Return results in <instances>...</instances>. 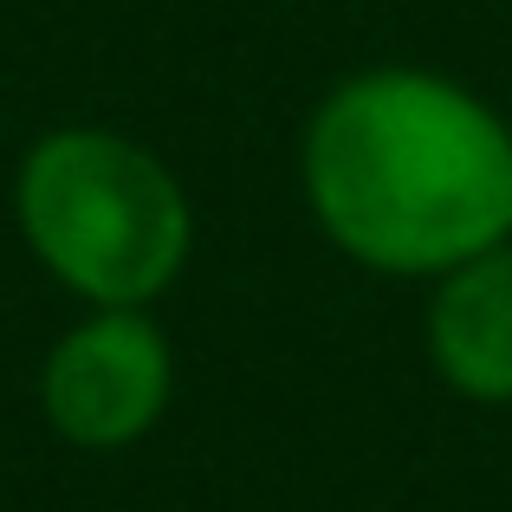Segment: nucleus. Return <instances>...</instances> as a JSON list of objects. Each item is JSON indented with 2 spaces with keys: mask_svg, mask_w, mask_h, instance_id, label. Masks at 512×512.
<instances>
[{
  "mask_svg": "<svg viewBox=\"0 0 512 512\" xmlns=\"http://www.w3.org/2000/svg\"><path fill=\"white\" fill-rule=\"evenodd\" d=\"M13 227L78 305H156L195 253V201L150 143L59 124L13 163Z\"/></svg>",
  "mask_w": 512,
  "mask_h": 512,
  "instance_id": "2",
  "label": "nucleus"
},
{
  "mask_svg": "<svg viewBox=\"0 0 512 512\" xmlns=\"http://www.w3.org/2000/svg\"><path fill=\"white\" fill-rule=\"evenodd\" d=\"M175 396V350L150 305H85L39 363V415L65 448L117 454L156 435Z\"/></svg>",
  "mask_w": 512,
  "mask_h": 512,
  "instance_id": "3",
  "label": "nucleus"
},
{
  "mask_svg": "<svg viewBox=\"0 0 512 512\" xmlns=\"http://www.w3.org/2000/svg\"><path fill=\"white\" fill-rule=\"evenodd\" d=\"M422 350L441 389L480 409H512V240L428 279Z\"/></svg>",
  "mask_w": 512,
  "mask_h": 512,
  "instance_id": "4",
  "label": "nucleus"
},
{
  "mask_svg": "<svg viewBox=\"0 0 512 512\" xmlns=\"http://www.w3.org/2000/svg\"><path fill=\"white\" fill-rule=\"evenodd\" d=\"M299 195L376 279H441L512 240V124L428 65H363L312 104Z\"/></svg>",
  "mask_w": 512,
  "mask_h": 512,
  "instance_id": "1",
  "label": "nucleus"
}]
</instances>
